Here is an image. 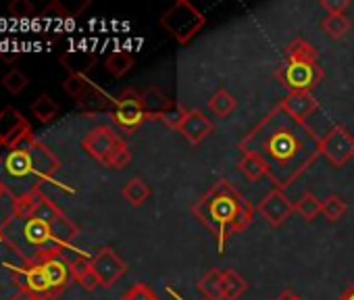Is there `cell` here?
<instances>
[{
    "label": "cell",
    "mask_w": 354,
    "mask_h": 300,
    "mask_svg": "<svg viewBox=\"0 0 354 300\" xmlns=\"http://www.w3.org/2000/svg\"><path fill=\"white\" fill-rule=\"evenodd\" d=\"M160 28L177 42V44H190L207 26V17L190 3V0H177L173 7H169L160 15Z\"/></svg>",
    "instance_id": "cell-5"
},
{
    "label": "cell",
    "mask_w": 354,
    "mask_h": 300,
    "mask_svg": "<svg viewBox=\"0 0 354 300\" xmlns=\"http://www.w3.org/2000/svg\"><path fill=\"white\" fill-rule=\"evenodd\" d=\"M69 273H71V279L75 283H80L86 292H94L96 288H100V281L92 267V259L84 256V254L69 261Z\"/></svg>",
    "instance_id": "cell-15"
},
{
    "label": "cell",
    "mask_w": 354,
    "mask_h": 300,
    "mask_svg": "<svg viewBox=\"0 0 354 300\" xmlns=\"http://www.w3.org/2000/svg\"><path fill=\"white\" fill-rule=\"evenodd\" d=\"M36 217L42 219V221L48 225V229H50V234H53V240H55L61 248L69 246V244L77 238V234H80L77 225H75V223H73V221H71V219H69L53 200H48L44 194H42V198H40Z\"/></svg>",
    "instance_id": "cell-7"
},
{
    "label": "cell",
    "mask_w": 354,
    "mask_h": 300,
    "mask_svg": "<svg viewBox=\"0 0 354 300\" xmlns=\"http://www.w3.org/2000/svg\"><path fill=\"white\" fill-rule=\"evenodd\" d=\"M246 290H248V281L236 269L223 271V296H225V300H240Z\"/></svg>",
    "instance_id": "cell-26"
},
{
    "label": "cell",
    "mask_w": 354,
    "mask_h": 300,
    "mask_svg": "<svg viewBox=\"0 0 354 300\" xmlns=\"http://www.w3.org/2000/svg\"><path fill=\"white\" fill-rule=\"evenodd\" d=\"M121 194L123 198L133 207V209H140L146 205V200L150 198V186L142 180V178H131L125 182V186L121 188Z\"/></svg>",
    "instance_id": "cell-20"
},
{
    "label": "cell",
    "mask_w": 354,
    "mask_h": 300,
    "mask_svg": "<svg viewBox=\"0 0 354 300\" xmlns=\"http://www.w3.org/2000/svg\"><path fill=\"white\" fill-rule=\"evenodd\" d=\"M346 211H348V207H346V203L337 194H331V196H327L323 200V217L327 221H331V223L339 221L346 215Z\"/></svg>",
    "instance_id": "cell-31"
},
{
    "label": "cell",
    "mask_w": 354,
    "mask_h": 300,
    "mask_svg": "<svg viewBox=\"0 0 354 300\" xmlns=\"http://www.w3.org/2000/svg\"><path fill=\"white\" fill-rule=\"evenodd\" d=\"M24 279H26L24 290H30V292H34V294H38V296H42V298H53V296H55L44 263L32 265V267L24 273Z\"/></svg>",
    "instance_id": "cell-16"
},
{
    "label": "cell",
    "mask_w": 354,
    "mask_h": 300,
    "mask_svg": "<svg viewBox=\"0 0 354 300\" xmlns=\"http://www.w3.org/2000/svg\"><path fill=\"white\" fill-rule=\"evenodd\" d=\"M9 13L15 17V19H28L34 15V5L28 3V0H15L9 7Z\"/></svg>",
    "instance_id": "cell-36"
},
{
    "label": "cell",
    "mask_w": 354,
    "mask_h": 300,
    "mask_svg": "<svg viewBox=\"0 0 354 300\" xmlns=\"http://www.w3.org/2000/svg\"><path fill=\"white\" fill-rule=\"evenodd\" d=\"M28 135H32V125L17 109L5 106L0 111V144L15 150Z\"/></svg>",
    "instance_id": "cell-10"
},
{
    "label": "cell",
    "mask_w": 354,
    "mask_h": 300,
    "mask_svg": "<svg viewBox=\"0 0 354 300\" xmlns=\"http://www.w3.org/2000/svg\"><path fill=\"white\" fill-rule=\"evenodd\" d=\"M119 300H160V298H158V294H156L148 283L138 281V283H133Z\"/></svg>",
    "instance_id": "cell-32"
},
{
    "label": "cell",
    "mask_w": 354,
    "mask_h": 300,
    "mask_svg": "<svg viewBox=\"0 0 354 300\" xmlns=\"http://www.w3.org/2000/svg\"><path fill=\"white\" fill-rule=\"evenodd\" d=\"M77 104H80L84 111H90V113H92V111H94V113H96V111H109V109L113 111L115 98L109 96L102 88H98V86L94 84V86L77 100Z\"/></svg>",
    "instance_id": "cell-19"
},
{
    "label": "cell",
    "mask_w": 354,
    "mask_h": 300,
    "mask_svg": "<svg viewBox=\"0 0 354 300\" xmlns=\"http://www.w3.org/2000/svg\"><path fill=\"white\" fill-rule=\"evenodd\" d=\"M13 300H46V298H42V296H38V294H34V292H30V290H19V292L13 296Z\"/></svg>",
    "instance_id": "cell-38"
},
{
    "label": "cell",
    "mask_w": 354,
    "mask_h": 300,
    "mask_svg": "<svg viewBox=\"0 0 354 300\" xmlns=\"http://www.w3.org/2000/svg\"><path fill=\"white\" fill-rule=\"evenodd\" d=\"M113 121L115 125H119V129L131 133L136 131L146 119V111L142 104V96L138 90L133 88H125L119 98H115V106H113Z\"/></svg>",
    "instance_id": "cell-8"
},
{
    "label": "cell",
    "mask_w": 354,
    "mask_h": 300,
    "mask_svg": "<svg viewBox=\"0 0 354 300\" xmlns=\"http://www.w3.org/2000/svg\"><path fill=\"white\" fill-rule=\"evenodd\" d=\"M140 96H142V104H144V111H146V119L148 121H158L165 113L173 111L175 104H177L169 94H165L156 86H150V88L142 90Z\"/></svg>",
    "instance_id": "cell-14"
},
{
    "label": "cell",
    "mask_w": 354,
    "mask_h": 300,
    "mask_svg": "<svg viewBox=\"0 0 354 300\" xmlns=\"http://www.w3.org/2000/svg\"><path fill=\"white\" fill-rule=\"evenodd\" d=\"M7 171H9V176H15V178H26V176L34 174V163H32V157L26 148L11 150L7 157Z\"/></svg>",
    "instance_id": "cell-23"
},
{
    "label": "cell",
    "mask_w": 354,
    "mask_h": 300,
    "mask_svg": "<svg viewBox=\"0 0 354 300\" xmlns=\"http://www.w3.org/2000/svg\"><path fill=\"white\" fill-rule=\"evenodd\" d=\"M61 65L69 71V73H80L86 75L96 67V55L90 50H67L65 55H61Z\"/></svg>",
    "instance_id": "cell-17"
},
{
    "label": "cell",
    "mask_w": 354,
    "mask_h": 300,
    "mask_svg": "<svg viewBox=\"0 0 354 300\" xmlns=\"http://www.w3.org/2000/svg\"><path fill=\"white\" fill-rule=\"evenodd\" d=\"M259 215L271 225V227H281L296 211H294V203L288 198V194L279 188H273L269 194H265V198L259 203L257 207Z\"/></svg>",
    "instance_id": "cell-11"
},
{
    "label": "cell",
    "mask_w": 354,
    "mask_h": 300,
    "mask_svg": "<svg viewBox=\"0 0 354 300\" xmlns=\"http://www.w3.org/2000/svg\"><path fill=\"white\" fill-rule=\"evenodd\" d=\"M325 77L319 65V50L306 38H294L283 48V63L277 69V79L290 92H313Z\"/></svg>",
    "instance_id": "cell-3"
},
{
    "label": "cell",
    "mask_w": 354,
    "mask_h": 300,
    "mask_svg": "<svg viewBox=\"0 0 354 300\" xmlns=\"http://www.w3.org/2000/svg\"><path fill=\"white\" fill-rule=\"evenodd\" d=\"M209 111L215 115V117H219V119H225V117H230L236 109H238V100H236V96L230 92V90H225V88H219L211 98H209Z\"/></svg>",
    "instance_id": "cell-22"
},
{
    "label": "cell",
    "mask_w": 354,
    "mask_h": 300,
    "mask_svg": "<svg viewBox=\"0 0 354 300\" xmlns=\"http://www.w3.org/2000/svg\"><path fill=\"white\" fill-rule=\"evenodd\" d=\"M0 59L7 61V63H15L19 59V53H0Z\"/></svg>",
    "instance_id": "cell-41"
},
{
    "label": "cell",
    "mask_w": 354,
    "mask_h": 300,
    "mask_svg": "<svg viewBox=\"0 0 354 300\" xmlns=\"http://www.w3.org/2000/svg\"><path fill=\"white\" fill-rule=\"evenodd\" d=\"M252 203L230 182L217 180L192 207L196 221L217 240V252L223 254L232 236L242 234L254 219Z\"/></svg>",
    "instance_id": "cell-2"
},
{
    "label": "cell",
    "mask_w": 354,
    "mask_h": 300,
    "mask_svg": "<svg viewBox=\"0 0 354 300\" xmlns=\"http://www.w3.org/2000/svg\"><path fill=\"white\" fill-rule=\"evenodd\" d=\"M294 211L304 219V221H315L319 215H323V200H319L313 192H304L296 203Z\"/></svg>",
    "instance_id": "cell-25"
},
{
    "label": "cell",
    "mask_w": 354,
    "mask_h": 300,
    "mask_svg": "<svg viewBox=\"0 0 354 300\" xmlns=\"http://www.w3.org/2000/svg\"><path fill=\"white\" fill-rule=\"evenodd\" d=\"M319 7L327 11V15H346V9L350 7V0H321Z\"/></svg>",
    "instance_id": "cell-37"
},
{
    "label": "cell",
    "mask_w": 354,
    "mask_h": 300,
    "mask_svg": "<svg viewBox=\"0 0 354 300\" xmlns=\"http://www.w3.org/2000/svg\"><path fill=\"white\" fill-rule=\"evenodd\" d=\"M133 67V57L129 53H123V50H117V53H111L104 61V69L113 75V77H125Z\"/></svg>",
    "instance_id": "cell-27"
},
{
    "label": "cell",
    "mask_w": 354,
    "mask_h": 300,
    "mask_svg": "<svg viewBox=\"0 0 354 300\" xmlns=\"http://www.w3.org/2000/svg\"><path fill=\"white\" fill-rule=\"evenodd\" d=\"M321 157L327 159V163L335 169H342L348 161L354 159V135L348 131L346 125L335 123L327 129V133L321 135Z\"/></svg>",
    "instance_id": "cell-6"
},
{
    "label": "cell",
    "mask_w": 354,
    "mask_h": 300,
    "mask_svg": "<svg viewBox=\"0 0 354 300\" xmlns=\"http://www.w3.org/2000/svg\"><path fill=\"white\" fill-rule=\"evenodd\" d=\"M213 129H215L213 121L201 109H190L184 123L180 125V129H177V133H180L186 142H190L192 146H198L213 133Z\"/></svg>",
    "instance_id": "cell-12"
},
{
    "label": "cell",
    "mask_w": 354,
    "mask_h": 300,
    "mask_svg": "<svg viewBox=\"0 0 354 300\" xmlns=\"http://www.w3.org/2000/svg\"><path fill=\"white\" fill-rule=\"evenodd\" d=\"M290 117L296 121H304L319 111V100L313 96V92H288L279 102H277Z\"/></svg>",
    "instance_id": "cell-13"
},
{
    "label": "cell",
    "mask_w": 354,
    "mask_h": 300,
    "mask_svg": "<svg viewBox=\"0 0 354 300\" xmlns=\"http://www.w3.org/2000/svg\"><path fill=\"white\" fill-rule=\"evenodd\" d=\"M198 292L205 296V300H225V296H223V271L221 269H209L198 279Z\"/></svg>",
    "instance_id": "cell-18"
},
{
    "label": "cell",
    "mask_w": 354,
    "mask_h": 300,
    "mask_svg": "<svg viewBox=\"0 0 354 300\" xmlns=\"http://www.w3.org/2000/svg\"><path fill=\"white\" fill-rule=\"evenodd\" d=\"M273 300H302V298H300L298 294H294L292 290H283V292H281V294H277Z\"/></svg>",
    "instance_id": "cell-39"
},
{
    "label": "cell",
    "mask_w": 354,
    "mask_h": 300,
    "mask_svg": "<svg viewBox=\"0 0 354 300\" xmlns=\"http://www.w3.org/2000/svg\"><path fill=\"white\" fill-rule=\"evenodd\" d=\"M352 28V21L346 17V15H327L323 21H321V30L327 34V38L331 40H342Z\"/></svg>",
    "instance_id": "cell-28"
},
{
    "label": "cell",
    "mask_w": 354,
    "mask_h": 300,
    "mask_svg": "<svg viewBox=\"0 0 354 300\" xmlns=\"http://www.w3.org/2000/svg\"><path fill=\"white\" fill-rule=\"evenodd\" d=\"M82 148L88 153V157L106 169H125L131 161L129 144L113 125L106 123L94 125L82 138Z\"/></svg>",
    "instance_id": "cell-4"
},
{
    "label": "cell",
    "mask_w": 354,
    "mask_h": 300,
    "mask_svg": "<svg viewBox=\"0 0 354 300\" xmlns=\"http://www.w3.org/2000/svg\"><path fill=\"white\" fill-rule=\"evenodd\" d=\"M321 138L315 129L290 117L279 104H275L240 142V153L257 155L265 167L267 178L275 188H292L321 157Z\"/></svg>",
    "instance_id": "cell-1"
},
{
    "label": "cell",
    "mask_w": 354,
    "mask_h": 300,
    "mask_svg": "<svg viewBox=\"0 0 354 300\" xmlns=\"http://www.w3.org/2000/svg\"><path fill=\"white\" fill-rule=\"evenodd\" d=\"M238 169H240V174H242L248 182H252V184H257L259 180L267 178V167H265V163H263L257 155H252V153H240Z\"/></svg>",
    "instance_id": "cell-24"
},
{
    "label": "cell",
    "mask_w": 354,
    "mask_h": 300,
    "mask_svg": "<svg viewBox=\"0 0 354 300\" xmlns=\"http://www.w3.org/2000/svg\"><path fill=\"white\" fill-rule=\"evenodd\" d=\"M339 300H354V283H350V285L342 292Z\"/></svg>",
    "instance_id": "cell-40"
},
{
    "label": "cell",
    "mask_w": 354,
    "mask_h": 300,
    "mask_svg": "<svg viewBox=\"0 0 354 300\" xmlns=\"http://www.w3.org/2000/svg\"><path fill=\"white\" fill-rule=\"evenodd\" d=\"M92 267H94V273H96V277L100 281V288L115 285L125 275V271H127V263L111 246H102L92 256Z\"/></svg>",
    "instance_id": "cell-9"
},
{
    "label": "cell",
    "mask_w": 354,
    "mask_h": 300,
    "mask_svg": "<svg viewBox=\"0 0 354 300\" xmlns=\"http://www.w3.org/2000/svg\"><path fill=\"white\" fill-rule=\"evenodd\" d=\"M44 267H46V273H48V279H50V285H53V292L55 296L59 292H63L69 283V263H65L63 259H50V261H44Z\"/></svg>",
    "instance_id": "cell-21"
},
{
    "label": "cell",
    "mask_w": 354,
    "mask_h": 300,
    "mask_svg": "<svg viewBox=\"0 0 354 300\" xmlns=\"http://www.w3.org/2000/svg\"><path fill=\"white\" fill-rule=\"evenodd\" d=\"M69 17H71V13L59 3V0L50 3V5L42 11V15H40V19L46 21V24H48V21H61V24H63V21H67Z\"/></svg>",
    "instance_id": "cell-35"
},
{
    "label": "cell",
    "mask_w": 354,
    "mask_h": 300,
    "mask_svg": "<svg viewBox=\"0 0 354 300\" xmlns=\"http://www.w3.org/2000/svg\"><path fill=\"white\" fill-rule=\"evenodd\" d=\"M92 86H94V84L88 79V75H80V73H69L67 79L63 82L65 92H67L71 98H75V100H80Z\"/></svg>",
    "instance_id": "cell-29"
},
{
    "label": "cell",
    "mask_w": 354,
    "mask_h": 300,
    "mask_svg": "<svg viewBox=\"0 0 354 300\" xmlns=\"http://www.w3.org/2000/svg\"><path fill=\"white\" fill-rule=\"evenodd\" d=\"M32 113H34V117H36L38 121L48 123V121L59 113V106H57V102H55L48 94H42V96L32 104Z\"/></svg>",
    "instance_id": "cell-30"
},
{
    "label": "cell",
    "mask_w": 354,
    "mask_h": 300,
    "mask_svg": "<svg viewBox=\"0 0 354 300\" xmlns=\"http://www.w3.org/2000/svg\"><path fill=\"white\" fill-rule=\"evenodd\" d=\"M165 292H167L171 298H175V300H184V296H182L180 292H177L175 288H171V285H167V288H165Z\"/></svg>",
    "instance_id": "cell-42"
},
{
    "label": "cell",
    "mask_w": 354,
    "mask_h": 300,
    "mask_svg": "<svg viewBox=\"0 0 354 300\" xmlns=\"http://www.w3.org/2000/svg\"><path fill=\"white\" fill-rule=\"evenodd\" d=\"M28 84H30V79H28L19 69H13L11 73H7V75L3 77V86H5V90H9L11 94H21V92L28 88Z\"/></svg>",
    "instance_id": "cell-33"
},
{
    "label": "cell",
    "mask_w": 354,
    "mask_h": 300,
    "mask_svg": "<svg viewBox=\"0 0 354 300\" xmlns=\"http://www.w3.org/2000/svg\"><path fill=\"white\" fill-rule=\"evenodd\" d=\"M188 111L190 109H184L182 104H175V109L173 111H169V113H165L158 121L165 125V127H169V129H180V125L184 123V119H186V115H188Z\"/></svg>",
    "instance_id": "cell-34"
}]
</instances>
